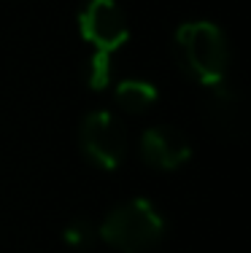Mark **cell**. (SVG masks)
Instances as JSON below:
<instances>
[{
    "mask_svg": "<svg viewBox=\"0 0 251 253\" xmlns=\"http://www.w3.org/2000/svg\"><path fill=\"white\" fill-rule=\"evenodd\" d=\"M173 49L181 70L202 86L224 84L230 70V49L222 30L211 22H187L176 30Z\"/></svg>",
    "mask_w": 251,
    "mask_h": 253,
    "instance_id": "cell-1",
    "label": "cell"
},
{
    "mask_svg": "<svg viewBox=\"0 0 251 253\" xmlns=\"http://www.w3.org/2000/svg\"><path fill=\"white\" fill-rule=\"evenodd\" d=\"M165 234V221L149 200H130L113 208L100 224V237L116 251L135 253L157 245Z\"/></svg>",
    "mask_w": 251,
    "mask_h": 253,
    "instance_id": "cell-2",
    "label": "cell"
},
{
    "mask_svg": "<svg viewBox=\"0 0 251 253\" xmlns=\"http://www.w3.org/2000/svg\"><path fill=\"white\" fill-rule=\"evenodd\" d=\"M81 148L98 167L113 170L127 154V135L111 113L95 111L81 124Z\"/></svg>",
    "mask_w": 251,
    "mask_h": 253,
    "instance_id": "cell-3",
    "label": "cell"
},
{
    "mask_svg": "<svg viewBox=\"0 0 251 253\" xmlns=\"http://www.w3.org/2000/svg\"><path fill=\"white\" fill-rule=\"evenodd\" d=\"M79 27L84 41L95 46V51L113 54L130 38V27L122 8L113 0H89L79 14Z\"/></svg>",
    "mask_w": 251,
    "mask_h": 253,
    "instance_id": "cell-4",
    "label": "cell"
},
{
    "mask_svg": "<svg viewBox=\"0 0 251 253\" xmlns=\"http://www.w3.org/2000/svg\"><path fill=\"white\" fill-rule=\"evenodd\" d=\"M189 140L176 126H151L141 137V156L149 167L157 170H178L189 159Z\"/></svg>",
    "mask_w": 251,
    "mask_h": 253,
    "instance_id": "cell-5",
    "label": "cell"
},
{
    "mask_svg": "<svg viewBox=\"0 0 251 253\" xmlns=\"http://www.w3.org/2000/svg\"><path fill=\"white\" fill-rule=\"evenodd\" d=\"M211 89L213 94H211V102H208V116L216 124V129H224L227 135L243 132V105L238 100V94L232 89L222 86V84H216Z\"/></svg>",
    "mask_w": 251,
    "mask_h": 253,
    "instance_id": "cell-6",
    "label": "cell"
},
{
    "mask_svg": "<svg viewBox=\"0 0 251 253\" xmlns=\"http://www.w3.org/2000/svg\"><path fill=\"white\" fill-rule=\"evenodd\" d=\"M116 102L127 113H143L157 102V86L138 78H127L116 86Z\"/></svg>",
    "mask_w": 251,
    "mask_h": 253,
    "instance_id": "cell-7",
    "label": "cell"
},
{
    "mask_svg": "<svg viewBox=\"0 0 251 253\" xmlns=\"http://www.w3.org/2000/svg\"><path fill=\"white\" fill-rule=\"evenodd\" d=\"M87 81L92 89H105L111 81V54L95 51L89 59V70H87Z\"/></svg>",
    "mask_w": 251,
    "mask_h": 253,
    "instance_id": "cell-8",
    "label": "cell"
},
{
    "mask_svg": "<svg viewBox=\"0 0 251 253\" xmlns=\"http://www.w3.org/2000/svg\"><path fill=\"white\" fill-rule=\"evenodd\" d=\"M95 237H98V232H95V226L89 224L87 218H76L73 224L65 229V243L70 245V248H87V245L95 243Z\"/></svg>",
    "mask_w": 251,
    "mask_h": 253,
    "instance_id": "cell-9",
    "label": "cell"
}]
</instances>
